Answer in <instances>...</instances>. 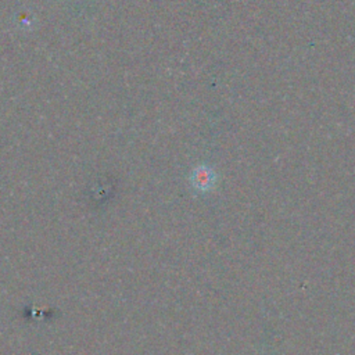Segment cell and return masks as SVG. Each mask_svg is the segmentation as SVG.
<instances>
[{
	"mask_svg": "<svg viewBox=\"0 0 355 355\" xmlns=\"http://www.w3.org/2000/svg\"><path fill=\"white\" fill-rule=\"evenodd\" d=\"M191 183L196 189L207 191L215 184V173L208 166H198L191 173Z\"/></svg>",
	"mask_w": 355,
	"mask_h": 355,
	"instance_id": "1",
	"label": "cell"
}]
</instances>
